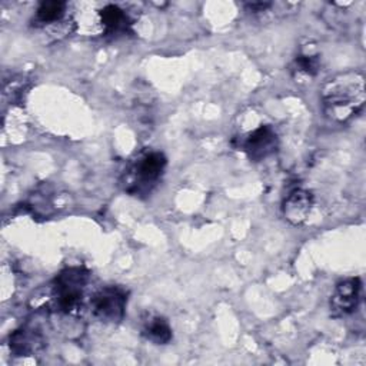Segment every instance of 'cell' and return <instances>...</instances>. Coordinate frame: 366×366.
Instances as JSON below:
<instances>
[{"label": "cell", "mask_w": 366, "mask_h": 366, "mask_svg": "<svg viewBox=\"0 0 366 366\" xmlns=\"http://www.w3.org/2000/svg\"><path fill=\"white\" fill-rule=\"evenodd\" d=\"M89 270L83 266H70L59 272L53 280L51 297L54 309L64 315H74L83 305Z\"/></svg>", "instance_id": "cell-3"}, {"label": "cell", "mask_w": 366, "mask_h": 366, "mask_svg": "<svg viewBox=\"0 0 366 366\" xmlns=\"http://www.w3.org/2000/svg\"><path fill=\"white\" fill-rule=\"evenodd\" d=\"M279 146V137L276 130L270 124H262L247 133L243 139H240L239 147L246 153V156L259 162L273 154Z\"/></svg>", "instance_id": "cell-5"}, {"label": "cell", "mask_w": 366, "mask_h": 366, "mask_svg": "<svg viewBox=\"0 0 366 366\" xmlns=\"http://www.w3.org/2000/svg\"><path fill=\"white\" fill-rule=\"evenodd\" d=\"M100 23L104 34L109 36H120L130 31L132 19L126 10H123L117 4H106L99 11Z\"/></svg>", "instance_id": "cell-8"}, {"label": "cell", "mask_w": 366, "mask_h": 366, "mask_svg": "<svg viewBox=\"0 0 366 366\" xmlns=\"http://www.w3.org/2000/svg\"><path fill=\"white\" fill-rule=\"evenodd\" d=\"M140 333L147 342L153 345H167L173 339V330L169 322L163 316L153 313H147L143 317Z\"/></svg>", "instance_id": "cell-10"}, {"label": "cell", "mask_w": 366, "mask_h": 366, "mask_svg": "<svg viewBox=\"0 0 366 366\" xmlns=\"http://www.w3.org/2000/svg\"><path fill=\"white\" fill-rule=\"evenodd\" d=\"M362 283L359 277L340 280L330 296V310L335 316H346L356 310L360 300Z\"/></svg>", "instance_id": "cell-6"}, {"label": "cell", "mask_w": 366, "mask_h": 366, "mask_svg": "<svg viewBox=\"0 0 366 366\" xmlns=\"http://www.w3.org/2000/svg\"><path fill=\"white\" fill-rule=\"evenodd\" d=\"M313 207V194L306 189L292 190L282 203V214L293 226L303 224Z\"/></svg>", "instance_id": "cell-7"}, {"label": "cell", "mask_w": 366, "mask_h": 366, "mask_svg": "<svg viewBox=\"0 0 366 366\" xmlns=\"http://www.w3.org/2000/svg\"><path fill=\"white\" fill-rule=\"evenodd\" d=\"M67 4L64 1L51 0V1H41L36 10L34 21L37 26H53L64 19Z\"/></svg>", "instance_id": "cell-12"}, {"label": "cell", "mask_w": 366, "mask_h": 366, "mask_svg": "<svg viewBox=\"0 0 366 366\" xmlns=\"http://www.w3.org/2000/svg\"><path fill=\"white\" fill-rule=\"evenodd\" d=\"M365 76L350 70L333 76L323 87L322 109L325 116L337 124L352 120L365 106Z\"/></svg>", "instance_id": "cell-1"}, {"label": "cell", "mask_w": 366, "mask_h": 366, "mask_svg": "<svg viewBox=\"0 0 366 366\" xmlns=\"http://www.w3.org/2000/svg\"><path fill=\"white\" fill-rule=\"evenodd\" d=\"M166 166L167 159L159 150H149L139 154L124 173V190L133 196L149 194L162 180Z\"/></svg>", "instance_id": "cell-2"}, {"label": "cell", "mask_w": 366, "mask_h": 366, "mask_svg": "<svg viewBox=\"0 0 366 366\" xmlns=\"http://www.w3.org/2000/svg\"><path fill=\"white\" fill-rule=\"evenodd\" d=\"M10 352L16 356H29L43 346V337L34 329L20 327L10 335Z\"/></svg>", "instance_id": "cell-11"}, {"label": "cell", "mask_w": 366, "mask_h": 366, "mask_svg": "<svg viewBox=\"0 0 366 366\" xmlns=\"http://www.w3.org/2000/svg\"><path fill=\"white\" fill-rule=\"evenodd\" d=\"M129 292L122 286H104L90 297L93 317L104 325H117L126 315Z\"/></svg>", "instance_id": "cell-4"}, {"label": "cell", "mask_w": 366, "mask_h": 366, "mask_svg": "<svg viewBox=\"0 0 366 366\" xmlns=\"http://www.w3.org/2000/svg\"><path fill=\"white\" fill-rule=\"evenodd\" d=\"M322 66V60H320V54L319 51L313 47L309 46L300 49V51L295 56L292 66H290V71L292 76L297 80H309L313 79Z\"/></svg>", "instance_id": "cell-9"}]
</instances>
